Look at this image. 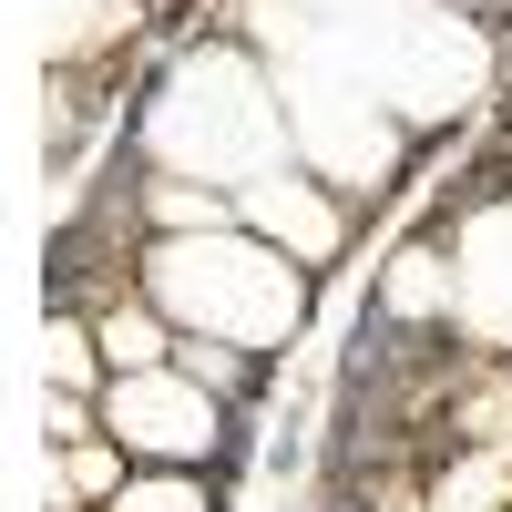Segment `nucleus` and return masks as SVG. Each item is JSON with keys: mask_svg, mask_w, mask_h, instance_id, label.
<instances>
[{"mask_svg": "<svg viewBox=\"0 0 512 512\" xmlns=\"http://www.w3.org/2000/svg\"><path fill=\"white\" fill-rule=\"evenodd\" d=\"M144 277H154V308L216 349H287L308 318V277L267 236H164Z\"/></svg>", "mask_w": 512, "mask_h": 512, "instance_id": "1", "label": "nucleus"}, {"mask_svg": "<svg viewBox=\"0 0 512 512\" xmlns=\"http://www.w3.org/2000/svg\"><path fill=\"white\" fill-rule=\"evenodd\" d=\"M144 134H154V154L175 164L185 185H256V175H277V154H287V113L267 93V72L216 41V52H185L164 72Z\"/></svg>", "mask_w": 512, "mask_h": 512, "instance_id": "2", "label": "nucleus"}, {"mask_svg": "<svg viewBox=\"0 0 512 512\" xmlns=\"http://www.w3.org/2000/svg\"><path fill=\"white\" fill-rule=\"evenodd\" d=\"M287 134H297V154H308L328 185H379V175L400 164V123H390V103H379L369 82H349L338 62H318V52H297Z\"/></svg>", "mask_w": 512, "mask_h": 512, "instance_id": "3", "label": "nucleus"}, {"mask_svg": "<svg viewBox=\"0 0 512 512\" xmlns=\"http://www.w3.org/2000/svg\"><path fill=\"white\" fill-rule=\"evenodd\" d=\"M103 431L144 461H205L216 451V390L185 369H134L103 390Z\"/></svg>", "mask_w": 512, "mask_h": 512, "instance_id": "4", "label": "nucleus"}, {"mask_svg": "<svg viewBox=\"0 0 512 512\" xmlns=\"http://www.w3.org/2000/svg\"><path fill=\"white\" fill-rule=\"evenodd\" d=\"M246 226L267 236L277 256H297V267H318V256H338V236H349V216L308 185V175H256L246 185Z\"/></svg>", "mask_w": 512, "mask_h": 512, "instance_id": "5", "label": "nucleus"}, {"mask_svg": "<svg viewBox=\"0 0 512 512\" xmlns=\"http://www.w3.org/2000/svg\"><path fill=\"white\" fill-rule=\"evenodd\" d=\"M461 308H472L482 338H512V205H492L461 236Z\"/></svg>", "mask_w": 512, "mask_h": 512, "instance_id": "6", "label": "nucleus"}, {"mask_svg": "<svg viewBox=\"0 0 512 512\" xmlns=\"http://www.w3.org/2000/svg\"><path fill=\"white\" fill-rule=\"evenodd\" d=\"M93 349L113 359V379H134V369H164V328L144 308H103L93 318Z\"/></svg>", "mask_w": 512, "mask_h": 512, "instance_id": "7", "label": "nucleus"}, {"mask_svg": "<svg viewBox=\"0 0 512 512\" xmlns=\"http://www.w3.org/2000/svg\"><path fill=\"white\" fill-rule=\"evenodd\" d=\"M379 297H390V318H441V308H451V267H441L431 246H410L400 267H390V287H379Z\"/></svg>", "mask_w": 512, "mask_h": 512, "instance_id": "8", "label": "nucleus"}, {"mask_svg": "<svg viewBox=\"0 0 512 512\" xmlns=\"http://www.w3.org/2000/svg\"><path fill=\"white\" fill-rule=\"evenodd\" d=\"M103 512H216V502H205V492H195L185 472H154V482H123V492H113Z\"/></svg>", "mask_w": 512, "mask_h": 512, "instance_id": "9", "label": "nucleus"}, {"mask_svg": "<svg viewBox=\"0 0 512 512\" xmlns=\"http://www.w3.org/2000/svg\"><path fill=\"white\" fill-rule=\"evenodd\" d=\"M41 369H52L62 390H82V379H93V328H72V318H52V328H41Z\"/></svg>", "mask_w": 512, "mask_h": 512, "instance_id": "10", "label": "nucleus"}, {"mask_svg": "<svg viewBox=\"0 0 512 512\" xmlns=\"http://www.w3.org/2000/svg\"><path fill=\"white\" fill-rule=\"evenodd\" d=\"M441 11H492V0H441Z\"/></svg>", "mask_w": 512, "mask_h": 512, "instance_id": "11", "label": "nucleus"}]
</instances>
